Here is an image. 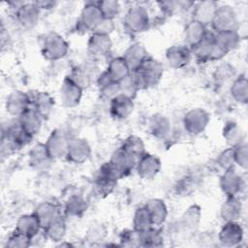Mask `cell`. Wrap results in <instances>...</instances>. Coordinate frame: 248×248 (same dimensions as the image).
I'll return each instance as SVG.
<instances>
[{
    "label": "cell",
    "instance_id": "obj_45",
    "mask_svg": "<svg viewBox=\"0 0 248 248\" xmlns=\"http://www.w3.org/2000/svg\"><path fill=\"white\" fill-rule=\"evenodd\" d=\"M5 246L11 248H27L31 246V238L15 229V231L8 236Z\"/></svg>",
    "mask_w": 248,
    "mask_h": 248
},
{
    "label": "cell",
    "instance_id": "obj_8",
    "mask_svg": "<svg viewBox=\"0 0 248 248\" xmlns=\"http://www.w3.org/2000/svg\"><path fill=\"white\" fill-rule=\"evenodd\" d=\"M219 186L226 198L238 197L245 187V182L235 168H232L223 171L219 179Z\"/></svg>",
    "mask_w": 248,
    "mask_h": 248
},
{
    "label": "cell",
    "instance_id": "obj_28",
    "mask_svg": "<svg viewBox=\"0 0 248 248\" xmlns=\"http://www.w3.org/2000/svg\"><path fill=\"white\" fill-rule=\"evenodd\" d=\"M97 85L101 97L108 101L121 93L120 83L112 80L107 71H104L97 78Z\"/></svg>",
    "mask_w": 248,
    "mask_h": 248
},
{
    "label": "cell",
    "instance_id": "obj_32",
    "mask_svg": "<svg viewBox=\"0 0 248 248\" xmlns=\"http://www.w3.org/2000/svg\"><path fill=\"white\" fill-rule=\"evenodd\" d=\"M51 160L52 159L45 142H38L34 144L28 152V163L34 169L46 167V164H48Z\"/></svg>",
    "mask_w": 248,
    "mask_h": 248
},
{
    "label": "cell",
    "instance_id": "obj_11",
    "mask_svg": "<svg viewBox=\"0 0 248 248\" xmlns=\"http://www.w3.org/2000/svg\"><path fill=\"white\" fill-rule=\"evenodd\" d=\"M91 152L92 149L87 140L76 137L71 139L66 158L73 164L81 165L89 160Z\"/></svg>",
    "mask_w": 248,
    "mask_h": 248
},
{
    "label": "cell",
    "instance_id": "obj_6",
    "mask_svg": "<svg viewBox=\"0 0 248 248\" xmlns=\"http://www.w3.org/2000/svg\"><path fill=\"white\" fill-rule=\"evenodd\" d=\"M238 16L235 10L230 5L218 6L214 17L211 21V27L215 33L235 30L238 24Z\"/></svg>",
    "mask_w": 248,
    "mask_h": 248
},
{
    "label": "cell",
    "instance_id": "obj_23",
    "mask_svg": "<svg viewBox=\"0 0 248 248\" xmlns=\"http://www.w3.org/2000/svg\"><path fill=\"white\" fill-rule=\"evenodd\" d=\"M44 120L45 119L30 107L17 118V123L28 134L35 137L41 131Z\"/></svg>",
    "mask_w": 248,
    "mask_h": 248
},
{
    "label": "cell",
    "instance_id": "obj_10",
    "mask_svg": "<svg viewBox=\"0 0 248 248\" xmlns=\"http://www.w3.org/2000/svg\"><path fill=\"white\" fill-rule=\"evenodd\" d=\"M59 94L62 105L65 108H72L79 105L83 95V89L66 76L61 83Z\"/></svg>",
    "mask_w": 248,
    "mask_h": 248
},
{
    "label": "cell",
    "instance_id": "obj_9",
    "mask_svg": "<svg viewBox=\"0 0 248 248\" xmlns=\"http://www.w3.org/2000/svg\"><path fill=\"white\" fill-rule=\"evenodd\" d=\"M244 231L238 221L225 222L218 232V240L222 246L235 247L241 243Z\"/></svg>",
    "mask_w": 248,
    "mask_h": 248
},
{
    "label": "cell",
    "instance_id": "obj_38",
    "mask_svg": "<svg viewBox=\"0 0 248 248\" xmlns=\"http://www.w3.org/2000/svg\"><path fill=\"white\" fill-rule=\"evenodd\" d=\"M202 221V207L199 204H192L187 207L181 216V226L189 231L196 230Z\"/></svg>",
    "mask_w": 248,
    "mask_h": 248
},
{
    "label": "cell",
    "instance_id": "obj_14",
    "mask_svg": "<svg viewBox=\"0 0 248 248\" xmlns=\"http://www.w3.org/2000/svg\"><path fill=\"white\" fill-rule=\"evenodd\" d=\"M31 107L29 93L16 90L10 93L5 102L6 111L14 117L18 118Z\"/></svg>",
    "mask_w": 248,
    "mask_h": 248
},
{
    "label": "cell",
    "instance_id": "obj_37",
    "mask_svg": "<svg viewBox=\"0 0 248 248\" xmlns=\"http://www.w3.org/2000/svg\"><path fill=\"white\" fill-rule=\"evenodd\" d=\"M164 245V236L158 227L139 232V246L141 247H161Z\"/></svg>",
    "mask_w": 248,
    "mask_h": 248
},
{
    "label": "cell",
    "instance_id": "obj_5",
    "mask_svg": "<svg viewBox=\"0 0 248 248\" xmlns=\"http://www.w3.org/2000/svg\"><path fill=\"white\" fill-rule=\"evenodd\" d=\"M71 139L70 135L62 129L51 131L45 144L52 160L66 158Z\"/></svg>",
    "mask_w": 248,
    "mask_h": 248
},
{
    "label": "cell",
    "instance_id": "obj_17",
    "mask_svg": "<svg viewBox=\"0 0 248 248\" xmlns=\"http://www.w3.org/2000/svg\"><path fill=\"white\" fill-rule=\"evenodd\" d=\"M41 10L36 2H24L15 13L16 21L24 28H33L39 21Z\"/></svg>",
    "mask_w": 248,
    "mask_h": 248
},
{
    "label": "cell",
    "instance_id": "obj_18",
    "mask_svg": "<svg viewBox=\"0 0 248 248\" xmlns=\"http://www.w3.org/2000/svg\"><path fill=\"white\" fill-rule=\"evenodd\" d=\"M218 3L213 0H204L194 3L192 7L191 19L196 20L205 26L211 24L218 8Z\"/></svg>",
    "mask_w": 248,
    "mask_h": 248
},
{
    "label": "cell",
    "instance_id": "obj_50",
    "mask_svg": "<svg viewBox=\"0 0 248 248\" xmlns=\"http://www.w3.org/2000/svg\"><path fill=\"white\" fill-rule=\"evenodd\" d=\"M114 28H115L114 20L103 18V20L98 24V26L95 28V30L92 33H98V34L110 36V34L113 32Z\"/></svg>",
    "mask_w": 248,
    "mask_h": 248
},
{
    "label": "cell",
    "instance_id": "obj_21",
    "mask_svg": "<svg viewBox=\"0 0 248 248\" xmlns=\"http://www.w3.org/2000/svg\"><path fill=\"white\" fill-rule=\"evenodd\" d=\"M121 56L127 62L131 72H134L140 68L149 54L143 45L140 43H134L126 48Z\"/></svg>",
    "mask_w": 248,
    "mask_h": 248
},
{
    "label": "cell",
    "instance_id": "obj_16",
    "mask_svg": "<svg viewBox=\"0 0 248 248\" xmlns=\"http://www.w3.org/2000/svg\"><path fill=\"white\" fill-rule=\"evenodd\" d=\"M134 98L120 93L109 101V113L117 120L128 118L134 111Z\"/></svg>",
    "mask_w": 248,
    "mask_h": 248
},
{
    "label": "cell",
    "instance_id": "obj_26",
    "mask_svg": "<svg viewBox=\"0 0 248 248\" xmlns=\"http://www.w3.org/2000/svg\"><path fill=\"white\" fill-rule=\"evenodd\" d=\"M242 213V202L238 197H227L220 207V217L224 222L238 221Z\"/></svg>",
    "mask_w": 248,
    "mask_h": 248
},
{
    "label": "cell",
    "instance_id": "obj_46",
    "mask_svg": "<svg viewBox=\"0 0 248 248\" xmlns=\"http://www.w3.org/2000/svg\"><path fill=\"white\" fill-rule=\"evenodd\" d=\"M233 157L235 166L246 170L248 168V144L245 140L233 146Z\"/></svg>",
    "mask_w": 248,
    "mask_h": 248
},
{
    "label": "cell",
    "instance_id": "obj_20",
    "mask_svg": "<svg viewBox=\"0 0 248 248\" xmlns=\"http://www.w3.org/2000/svg\"><path fill=\"white\" fill-rule=\"evenodd\" d=\"M29 96L31 108H34L45 120L48 118L55 104L51 95L45 91H35L29 93Z\"/></svg>",
    "mask_w": 248,
    "mask_h": 248
},
{
    "label": "cell",
    "instance_id": "obj_43",
    "mask_svg": "<svg viewBox=\"0 0 248 248\" xmlns=\"http://www.w3.org/2000/svg\"><path fill=\"white\" fill-rule=\"evenodd\" d=\"M104 18L112 19L119 15L120 4L116 0H101L97 2Z\"/></svg>",
    "mask_w": 248,
    "mask_h": 248
},
{
    "label": "cell",
    "instance_id": "obj_55",
    "mask_svg": "<svg viewBox=\"0 0 248 248\" xmlns=\"http://www.w3.org/2000/svg\"><path fill=\"white\" fill-rule=\"evenodd\" d=\"M59 246H72V244L71 243H66V242H62V243H60L59 244Z\"/></svg>",
    "mask_w": 248,
    "mask_h": 248
},
{
    "label": "cell",
    "instance_id": "obj_22",
    "mask_svg": "<svg viewBox=\"0 0 248 248\" xmlns=\"http://www.w3.org/2000/svg\"><path fill=\"white\" fill-rule=\"evenodd\" d=\"M208 34L209 33L207 31V26L196 20L190 19L185 25L183 31L185 45L189 47H192L201 41H202Z\"/></svg>",
    "mask_w": 248,
    "mask_h": 248
},
{
    "label": "cell",
    "instance_id": "obj_1",
    "mask_svg": "<svg viewBox=\"0 0 248 248\" xmlns=\"http://www.w3.org/2000/svg\"><path fill=\"white\" fill-rule=\"evenodd\" d=\"M164 75V67L160 61L150 55L143 61L140 68L131 72V76L139 91L158 85Z\"/></svg>",
    "mask_w": 248,
    "mask_h": 248
},
{
    "label": "cell",
    "instance_id": "obj_34",
    "mask_svg": "<svg viewBox=\"0 0 248 248\" xmlns=\"http://www.w3.org/2000/svg\"><path fill=\"white\" fill-rule=\"evenodd\" d=\"M214 46V39L213 35L208 34L202 41L195 45L194 46L191 47L192 55L197 59V61L205 63L209 62L212 54Z\"/></svg>",
    "mask_w": 248,
    "mask_h": 248
},
{
    "label": "cell",
    "instance_id": "obj_36",
    "mask_svg": "<svg viewBox=\"0 0 248 248\" xmlns=\"http://www.w3.org/2000/svg\"><path fill=\"white\" fill-rule=\"evenodd\" d=\"M213 38L215 43L227 53L235 49L241 42L235 30H228L215 33Z\"/></svg>",
    "mask_w": 248,
    "mask_h": 248
},
{
    "label": "cell",
    "instance_id": "obj_15",
    "mask_svg": "<svg viewBox=\"0 0 248 248\" xmlns=\"http://www.w3.org/2000/svg\"><path fill=\"white\" fill-rule=\"evenodd\" d=\"M191 47L182 45H173L166 50V60L168 64L173 69H182L189 65L192 60Z\"/></svg>",
    "mask_w": 248,
    "mask_h": 248
},
{
    "label": "cell",
    "instance_id": "obj_51",
    "mask_svg": "<svg viewBox=\"0 0 248 248\" xmlns=\"http://www.w3.org/2000/svg\"><path fill=\"white\" fill-rule=\"evenodd\" d=\"M106 234V231L105 229L99 225V226H92L91 229L88 231V238L90 239V241L93 240H101L104 238Z\"/></svg>",
    "mask_w": 248,
    "mask_h": 248
},
{
    "label": "cell",
    "instance_id": "obj_40",
    "mask_svg": "<svg viewBox=\"0 0 248 248\" xmlns=\"http://www.w3.org/2000/svg\"><path fill=\"white\" fill-rule=\"evenodd\" d=\"M127 154L132 156L134 159L138 160L145 152V144L140 137L131 135L125 139L121 147Z\"/></svg>",
    "mask_w": 248,
    "mask_h": 248
},
{
    "label": "cell",
    "instance_id": "obj_41",
    "mask_svg": "<svg viewBox=\"0 0 248 248\" xmlns=\"http://www.w3.org/2000/svg\"><path fill=\"white\" fill-rule=\"evenodd\" d=\"M222 136L230 147H233L244 140L241 128L232 120L226 122L222 130Z\"/></svg>",
    "mask_w": 248,
    "mask_h": 248
},
{
    "label": "cell",
    "instance_id": "obj_7",
    "mask_svg": "<svg viewBox=\"0 0 248 248\" xmlns=\"http://www.w3.org/2000/svg\"><path fill=\"white\" fill-rule=\"evenodd\" d=\"M103 18L104 16L98 7L97 2H87L81 9L77 24L78 30L83 32H93Z\"/></svg>",
    "mask_w": 248,
    "mask_h": 248
},
{
    "label": "cell",
    "instance_id": "obj_54",
    "mask_svg": "<svg viewBox=\"0 0 248 248\" xmlns=\"http://www.w3.org/2000/svg\"><path fill=\"white\" fill-rule=\"evenodd\" d=\"M35 2L41 11H43V10L49 11V10L53 9L57 4L56 1H52V0H42V1H35Z\"/></svg>",
    "mask_w": 248,
    "mask_h": 248
},
{
    "label": "cell",
    "instance_id": "obj_12",
    "mask_svg": "<svg viewBox=\"0 0 248 248\" xmlns=\"http://www.w3.org/2000/svg\"><path fill=\"white\" fill-rule=\"evenodd\" d=\"M109 165L115 171L119 179L128 176L134 169H136L137 160L127 154L122 148L117 149L113 152L110 159L108 160Z\"/></svg>",
    "mask_w": 248,
    "mask_h": 248
},
{
    "label": "cell",
    "instance_id": "obj_30",
    "mask_svg": "<svg viewBox=\"0 0 248 248\" xmlns=\"http://www.w3.org/2000/svg\"><path fill=\"white\" fill-rule=\"evenodd\" d=\"M43 232L46 239L53 242H61L67 232V225L64 215L61 213L56 218H54L46 228L43 229Z\"/></svg>",
    "mask_w": 248,
    "mask_h": 248
},
{
    "label": "cell",
    "instance_id": "obj_24",
    "mask_svg": "<svg viewBox=\"0 0 248 248\" xmlns=\"http://www.w3.org/2000/svg\"><path fill=\"white\" fill-rule=\"evenodd\" d=\"M144 206L148 210L152 223L155 227H160L163 225L168 217V206L166 202L159 198H152L149 199Z\"/></svg>",
    "mask_w": 248,
    "mask_h": 248
},
{
    "label": "cell",
    "instance_id": "obj_25",
    "mask_svg": "<svg viewBox=\"0 0 248 248\" xmlns=\"http://www.w3.org/2000/svg\"><path fill=\"white\" fill-rule=\"evenodd\" d=\"M148 131L156 139L163 140L167 138L170 132V119L161 114L155 113L150 116L148 120Z\"/></svg>",
    "mask_w": 248,
    "mask_h": 248
},
{
    "label": "cell",
    "instance_id": "obj_42",
    "mask_svg": "<svg viewBox=\"0 0 248 248\" xmlns=\"http://www.w3.org/2000/svg\"><path fill=\"white\" fill-rule=\"evenodd\" d=\"M132 225L133 230H135L137 232H144L154 226L150 214L144 205L136 209L133 216Z\"/></svg>",
    "mask_w": 248,
    "mask_h": 248
},
{
    "label": "cell",
    "instance_id": "obj_29",
    "mask_svg": "<svg viewBox=\"0 0 248 248\" xmlns=\"http://www.w3.org/2000/svg\"><path fill=\"white\" fill-rule=\"evenodd\" d=\"M61 209L58 204L52 202H43L38 204L34 210V214L39 219L42 229L46 228L54 218L60 215Z\"/></svg>",
    "mask_w": 248,
    "mask_h": 248
},
{
    "label": "cell",
    "instance_id": "obj_13",
    "mask_svg": "<svg viewBox=\"0 0 248 248\" xmlns=\"http://www.w3.org/2000/svg\"><path fill=\"white\" fill-rule=\"evenodd\" d=\"M162 168L160 158L149 152H145L141 157L137 160L136 170L138 175L142 179L154 178Z\"/></svg>",
    "mask_w": 248,
    "mask_h": 248
},
{
    "label": "cell",
    "instance_id": "obj_48",
    "mask_svg": "<svg viewBox=\"0 0 248 248\" xmlns=\"http://www.w3.org/2000/svg\"><path fill=\"white\" fill-rule=\"evenodd\" d=\"M216 163L223 170L235 168L234 157H233V147L229 146L228 148L222 150L216 158Z\"/></svg>",
    "mask_w": 248,
    "mask_h": 248
},
{
    "label": "cell",
    "instance_id": "obj_47",
    "mask_svg": "<svg viewBox=\"0 0 248 248\" xmlns=\"http://www.w3.org/2000/svg\"><path fill=\"white\" fill-rule=\"evenodd\" d=\"M234 72L235 71L233 66H232L229 63H222L215 69L214 79L217 83H226L235 76Z\"/></svg>",
    "mask_w": 248,
    "mask_h": 248
},
{
    "label": "cell",
    "instance_id": "obj_2",
    "mask_svg": "<svg viewBox=\"0 0 248 248\" xmlns=\"http://www.w3.org/2000/svg\"><path fill=\"white\" fill-rule=\"evenodd\" d=\"M68 42L56 32L46 34L41 42V53L47 61L61 60L68 54Z\"/></svg>",
    "mask_w": 248,
    "mask_h": 248
},
{
    "label": "cell",
    "instance_id": "obj_52",
    "mask_svg": "<svg viewBox=\"0 0 248 248\" xmlns=\"http://www.w3.org/2000/svg\"><path fill=\"white\" fill-rule=\"evenodd\" d=\"M157 5L159 6L161 12L168 16H170L177 8V2L173 1H160L157 2Z\"/></svg>",
    "mask_w": 248,
    "mask_h": 248
},
{
    "label": "cell",
    "instance_id": "obj_19",
    "mask_svg": "<svg viewBox=\"0 0 248 248\" xmlns=\"http://www.w3.org/2000/svg\"><path fill=\"white\" fill-rule=\"evenodd\" d=\"M112 47L110 36L92 33L87 42V51L93 57L107 56Z\"/></svg>",
    "mask_w": 248,
    "mask_h": 248
},
{
    "label": "cell",
    "instance_id": "obj_4",
    "mask_svg": "<svg viewBox=\"0 0 248 248\" xmlns=\"http://www.w3.org/2000/svg\"><path fill=\"white\" fill-rule=\"evenodd\" d=\"M210 122V114L202 108H194L188 110L182 119L184 130L190 136H199L205 131Z\"/></svg>",
    "mask_w": 248,
    "mask_h": 248
},
{
    "label": "cell",
    "instance_id": "obj_44",
    "mask_svg": "<svg viewBox=\"0 0 248 248\" xmlns=\"http://www.w3.org/2000/svg\"><path fill=\"white\" fill-rule=\"evenodd\" d=\"M68 77L78 85H79L83 90L89 86L91 81V76L89 72L81 66H77L73 68Z\"/></svg>",
    "mask_w": 248,
    "mask_h": 248
},
{
    "label": "cell",
    "instance_id": "obj_27",
    "mask_svg": "<svg viewBox=\"0 0 248 248\" xmlns=\"http://www.w3.org/2000/svg\"><path fill=\"white\" fill-rule=\"evenodd\" d=\"M16 230L26 234L31 239L37 235L40 232H42V226L37 218V216L33 213L22 214L18 217L16 225Z\"/></svg>",
    "mask_w": 248,
    "mask_h": 248
},
{
    "label": "cell",
    "instance_id": "obj_33",
    "mask_svg": "<svg viewBox=\"0 0 248 248\" xmlns=\"http://www.w3.org/2000/svg\"><path fill=\"white\" fill-rule=\"evenodd\" d=\"M87 201L79 194L71 195L65 202L64 213L70 217H81L87 210Z\"/></svg>",
    "mask_w": 248,
    "mask_h": 248
},
{
    "label": "cell",
    "instance_id": "obj_3",
    "mask_svg": "<svg viewBox=\"0 0 248 248\" xmlns=\"http://www.w3.org/2000/svg\"><path fill=\"white\" fill-rule=\"evenodd\" d=\"M150 23L149 14L142 6L130 8L123 18V27L130 34H140L147 31Z\"/></svg>",
    "mask_w": 248,
    "mask_h": 248
},
{
    "label": "cell",
    "instance_id": "obj_39",
    "mask_svg": "<svg viewBox=\"0 0 248 248\" xmlns=\"http://www.w3.org/2000/svg\"><path fill=\"white\" fill-rule=\"evenodd\" d=\"M117 182L116 179L99 171L94 181V191L100 198H105L114 191Z\"/></svg>",
    "mask_w": 248,
    "mask_h": 248
},
{
    "label": "cell",
    "instance_id": "obj_49",
    "mask_svg": "<svg viewBox=\"0 0 248 248\" xmlns=\"http://www.w3.org/2000/svg\"><path fill=\"white\" fill-rule=\"evenodd\" d=\"M120 246H139V232L133 229H125L119 235Z\"/></svg>",
    "mask_w": 248,
    "mask_h": 248
},
{
    "label": "cell",
    "instance_id": "obj_31",
    "mask_svg": "<svg viewBox=\"0 0 248 248\" xmlns=\"http://www.w3.org/2000/svg\"><path fill=\"white\" fill-rule=\"evenodd\" d=\"M106 71L112 80L119 83L123 81L126 78H128L131 74V70L122 56L111 58L108 64Z\"/></svg>",
    "mask_w": 248,
    "mask_h": 248
},
{
    "label": "cell",
    "instance_id": "obj_35",
    "mask_svg": "<svg viewBox=\"0 0 248 248\" xmlns=\"http://www.w3.org/2000/svg\"><path fill=\"white\" fill-rule=\"evenodd\" d=\"M232 98L240 105H245L248 101V80L245 75L237 76L230 86Z\"/></svg>",
    "mask_w": 248,
    "mask_h": 248
},
{
    "label": "cell",
    "instance_id": "obj_53",
    "mask_svg": "<svg viewBox=\"0 0 248 248\" xmlns=\"http://www.w3.org/2000/svg\"><path fill=\"white\" fill-rule=\"evenodd\" d=\"M235 31L238 34L240 40H245L247 37V33H248L247 21H239L235 28Z\"/></svg>",
    "mask_w": 248,
    "mask_h": 248
}]
</instances>
